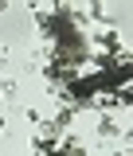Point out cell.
Listing matches in <instances>:
<instances>
[{"mask_svg": "<svg viewBox=\"0 0 133 156\" xmlns=\"http://www.w3.org/2000/svg\"><path fill=\"white\" fill-rule=\"evenodd\" d=\"M117 156H129V152H117Z\"/></svg>", "mask_w": 133, "mask_h": 156, "instance_id": "3", "label": "cell"}, {"mask_svg": "<svg viewBox=\"0 0 133 156\" xmlns=\"http://www.w3.org/2000/svg\"><path fill=\"white\" fill-rule=\"evenodd\" d=\"M55 156H86V152H82L78 144H67V148H63V152H55Z\"/></svg>", "mask_w": 133, "mask_h": 156, "instance_id": "2", "label": "cell"}, {"mask_svg": "<svg viewBox=\"0 0 133 156\" xmlns=\"http://www.w3.org/2000/svg\"><path fill=\"white\" fill-rule=\"evenodd\" d=\"M98 133H102V136H117V121H110V117H106V121H102V129H98Z\"/></svg>", "mask_w": 133, "mask_h": 156, "instance_id": "1", "label": "cell"}]
</instances>
